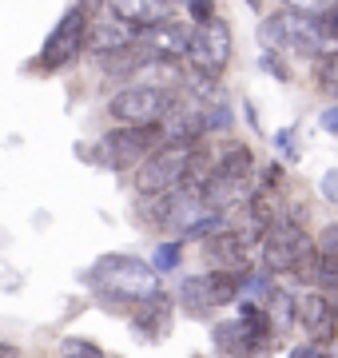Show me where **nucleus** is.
Returning <instances> with one entry per match:
<instances>
[{"label":"nucleus","mask_w":338,"mask_h":358,"mask_svg":"<svg viewBox=\"0 0 338 358\" xmlns=\"http://www.w3.org/2000/svg\"><path fill=\"white\" fill-rule=\"evenodd\" d=\"M104 294H116V299H128V303H147L159 294V275L143 259L131 255H104L96 259V267L88 275Z\"/></svg>","instance_id":"f257e3e1"},{"label":"nucleus","mask_w":338,"mask_h":358,"mask_svg":"<svg viewBox=\"0 0 338 358\" xmlns=\"http://www.w3.org/2000/svg\"><path fill=\"white\" fill-rule=\"evenodd\" d=\"M263 263L274 275L299 271V275H314V243L307 227L299 219H274L271 227L263 231Z\"/></svg>","instance_id":"f03ea898"},{"label":"nucleus","mask_w":338,"mask_h":358,"mask_svg":"<svg viewBox=\"0 0 338 358\" xmlns=\"http://www.w3.org/2000/svg\"><path fill=\"white\" fill-rule=\"evenodd\" d=\"M183 56H187V64L196 68L199 80H219L227 60H231V28H227V20L211 16L203 24H191Z\"/></svg>","instance_id":"7ed1b4c3"},{"label":"nucleus","mask_w":338,"mask_h":358,"mask_svg":"<svg viewBox=\"0 0 338 358\" xmlns=\"http://www.w3.org/2000/svg\"><path fill=\"white\" fill-rule=\"evenodd\" d=\"M215 343L227 350L231 358H255L271 346V327H267V315L263 307H239V319L219 322L215 327Z\"/></svg>","instance_id":"20e7f679"},{"label":"nucleus","mask_w":338,"mask_h":358,"mask_svg":"<svg viewBox=\"0 0 338 358\" xmlns=\"http://www.w3.org/2000/svg\"><path fill=\"white\" fill-rule=\"evenodd\" d=\"M124 128H156L159 120L171 112V88H152V84H131L108 103Z\"/></svg>","instance_id":"39448f33"},{"label":"nucleus","mask_w":338,"mask_h":358,"mask_svg":"<svg viewBox=\"0 0 338 358\" xmlns=\"http://www.w3.org/2000/svg\"><path fill=\"white\" fill-rule=\"evenodd\" d=\"M187 155H191V148H179V143H163V148H156V152L140 164V171H135V187H140V195L156 199V195L175 192V187L183 183V171H187Z\"/></svg>","instance_id":"423d86ee"},{"label":"nucleus","mask_w":338,"mask_h":358,"mask_svg":"<svg viewBox=\"0 0 338 358\" xmlns=\"http://www.w3.org/2000/svg\"><path fill=\"white\" fill-rule=\"evenodd\" d=\"M84 40H88V8H68L64 20L52 28V36L40 52V64L48 68V72H60L76 60L80 52H84Z\"/></svg>","instance_id":"0eeeda50"},{"label":"nucleus","mask_w":338,"mask_h":358,"mask_svg":"<svg viewBox=\"0 0 338 358\" xmlns=\"http://www.w3.org/2000/svg\"><path fill=\"white\" fill-rule=\"evenodd\" d=\"M156 143H159V128H116L104 136L100 152L112 167H131L156 152Z\"/></svg>","instance_id":"6e6552de"},{"label":"nucleus","mask_w":338,"mask_h":358,"mask_svg":"<svg viewBox=\"0 0 338 358\" xmlns=\"http://www.w3.org/2000/svg\"><path fill=\"white\" fill-rule=\"evenodd\" d=\"M187 36H191V24H183V20H159V24L143 28L140 32V52L152 60L156 56L159 64L163 60H179L183 52H187Z\"/></svg>","instance_id":"1a4fd4ad"},{"label":"nucleus","mask_w":338,"mask_h":358,"mask_svg":"<svg viewBox=\"0 0 338 358\" xmlns=\"http://www.w3.org/2000/svg\"><path fill=\"white\" fill-rule=\"evenodd\" d=\"M295 322L307 327V338L318 350H326L330 338H335V307L326 303L323 294H302L299 303H295Z\"/></svg>","instance_id":"9d476101"},{"label":"nucleus","mask_w":338,"mask_h":358,"mask_svg":"<svg viewBox=\"0 0 338 358\" xmlns=\"http://www.w3.org/2000/svg\"><path fill=\"white\" fill-rule=\"evenodd\" d=\"M135 40H140L135 28L108 13L100 24H88V40H84V44H91V52H100V56H116V52L135 48Z\"/></svg>","instance_id":"9b49d317"},{"label":"nucleus","mask_w":338,"mask_h":358,"mask_svg":"<svg viewBox=\"0 0 338 358\" xmlns=\"http://www.w3.org/2000/svg\"><path fill=\"white\" fill-rule=\"evenodd\" d=\"M207 263L227 275H243L247 271V239L235 231H215L207 239Z\"/></svg>","instance_id":"f8f14e48"},{"label":"nucleus","mask_w":338,"mask_h":358,"mask_svg":"<svg viewBox=\"0 0 338 358\" xmlns=\"http://www.w3.org/2000/svg\"><path fill=\"white\" fill-rule=\"evenodd\" d=\"M251 167H255V155H251V148H243V143H231V148H227V152L215 159V171H211V179H223V183H231V187H247Z\"/></svg>","instance_id":"ddd939ff"},{"label":"nucleus","mask_w":338,"mask_h":358,"mask_svg":"<svg viewBox=\"0 0 338 358\" xmlns=\"http://www.w3.org/2000/svg\"><path fill=\"white\" fill-rule=\"evenodd\" d=\"M239 287H243V279H239V275L211 271L207 279H199V299H203V310L223 307V303H235V299H239Z\"/></svg>","instance_id":"4468645a"},{"label":"nucleus","mask_w":338,"mask_h":358,"mask_svg":"<svg viewBox=\"0 0 338 358\" xmlns=\"http://www.w3.org/2000/svg\"><path fill=\"white\" fill-rule=\"evenodd\" d=\"M108 13L116 16V20H124V24H131L135 32H143V28L168 20L171 4H159V0H152V4H108Z\"/></svg>","instance_id":"2eb2a0df"},{"label":"nucleus","mask_w":338,"mask_h":358,"mask_svg":"<svg viewBox=\"0 0 338 358\" xmlns=\"http://www.w3.org/2000/svg\"><path fill=\"white\" fill-rule=\"evenodd\" d=\"M314 282H323L326 291L330 287H338V231L326 227V235L318 239V247H314Z\"/></svg>","instance_id":"dca6fc26"},{"label":"nucleus","mask_w":338,"mask_h":358,"mask_svg":"<svg viewBox=\"0 0 338 358\" xmlns=\"http://www.w3.org/2000/svg\"><path fill=\"white\" fill-rule=\"evenodd\" d=\"M247 215L259 231L271 227L274 219H279V195H274V187H255L247 195Z\"/></svg>","instance_id":"f3484780"},{"label":"nucleus","mask_w":338,"mask_h":358,"mask_svg":"<svg viewBox=\"0 0 338 358\" xmlns=\"http://www.w3.org/2000/svg\"><path fill=\"white\" fill-rule=\"evenodd\" d=\"M263 315H267L271 338H274V334H286L291 327H295V299H291L286 291H274L271 299H267V307H263Z\"/></svg>","instance_id":"a211bd4d"},{"label":"nucleus","mask_w":338,"mask_h":358,"mask_svg":"<svg viewBox=\"0 0 338 358\" xmlns=\"http://www.w3.org/2000/svg\"><path fill=\"white\" fill-rule=\"evenodd\" d=\"M335 84H338V60L335 56H318V88L335 92Z\"/></svg>","instance_id":"6ab92c4d"},{"label":"nucleus","mask_w":338,"mask_h":358,"mask_svg":"<svg viewBox=\"0 0 338 358\" xmlns=\"http://www.w3.org/2000/svg\"><path fill=\"white\" fill-rule=\"evenodd\" d=\"M175 263H179V247H175V243H163V247H159V251H156V267H152V271H156V275H159V271L175 267Z\"/></svg>","instance_id":"aec40b11"},{"label":"nucleus","mask_w":338,"mask_h":358,"mask_svg":"<svg viewBox=\"0 0 338 358\" xmlns=\"http://www.w3.org/2000/svg\"><path fill=\"white\" fill-rule=\"evenodd\" d=\"M64 358H100V350L91 343H80V338H72V343H64Z\"/></svg>","instance_id":"412c9836"},{"label":"nucleus","mask_w":338,"mask_h":358,"mask_svg":"<svg viewBox=\"0 0 338 358\" xmlns=\"http://www.w3.org/2000/svg\"><path fill=\"white\" fill-rule=\"evenodd\" d=\"M187 16H191L196 24H203V20H211V16H215V8H211V4H187Z\"/></svg>","instance_id":"4be33fe9"},{"label":"nucleus","mask_w":338,"mask_h":358,"mask_svg":"<svg viewBox=\"0 0 338 358\" xmlns=\"http://www.w3.org/2000/svg\"><path fill=\"white\" fill-rule=\"evenodd\" d=\"M323 195L330 199V203L338 199V171H326V176H323Z\"/></svg>","instance_id":"5701e85b"},{"label":"nucleus","mask_w":338,"mask_h":358,"mask_svg":"<svg viewBox=\"0 0 338 358\" xmlns=\"http://www.w3.org/2000/svg\"><path fill=\"white\" fill-rule=\"evenodd\" d=\"M291 358H323V350H318V346H295V350H291Z\"/></svg>","instance_id":"b1692460"},{"label":"nucleus","mask_w":338,"mask_h":358,"mask_svg":"<svg viewBox=\"0 0 338 358\" xmlns=\"http://www.w3.org/2000/svg\"><path fill=\"white\" fill-rule=\"evenodd\" d=\"M335 120H338V112H335V108H326V112H323V128H326V131H338Z\"/></svg>","instance_id":"393cba45"},{"label":"nucleus","mask_w":338,"mask_h":358,"mask_svg":"<svg viewBox=\"0 0 338 358\" xmlns=\"http://www.w3.org/2000/svg\"><path fill=\"white\" fill-rule=\"evenodd\" d=\"M0 358H16V350L13 346H0Z\"/></svg>","instance_id":"a878e982"}]
</instances>
